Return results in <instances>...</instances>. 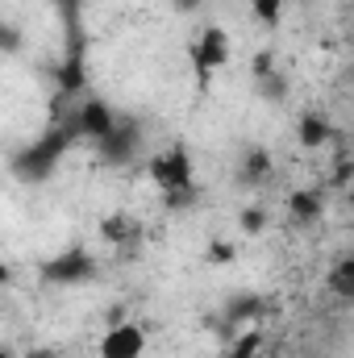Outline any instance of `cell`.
<instances>
[{"mask_svg": "<svg viewBox=\"0 0 354 358\" xmlns=\"http://www.w3.org/2000/svg\"><path fill=\"white\" fill-rule=\"evenodd\" d=\"M71 138H80V134H76V125L55 121L38 142L17 146V150L8 155V171H13V179H21V183H42V179H50V171L59 167V159L67 155Z\"/></svg>", "mask_w": 354, "mask_h": 358, "instance_id": "cell-1", "label": "cell"}, {"mask_svg": "<svg viewBox=\"0 0 354 358\" xmlns=\"http://www.w3.org/2000/svg\"><path fill=\"white\" fill-rule=\"evenodd\" d=\"M96 275H100V263L92 259L84 246H67V250H59L55 259H46L38 267V279L46 287H84Z\"/></svg>", "mask_w": 354, "mask_h": 358, "instance_id": "cell-2", "label": "cell"}, {"mask_svg": "<svg viewBox=\"0 0 354 358\" xmlns=\"http://www.w3.org/2000/svg\"><path fill=\"white\" fill-rule=\"evenodd\" d=\"M146 146V125L138 117H117V125L96 142V155L104 167H129Z\"/></svg>", "mask_w": 354, "mask_h": 358, "instance_id": "cell-3", "label": "cell"}, {"mask_svg": "<svg viewBox=\"0 0 354 358\" xmlns=\"http://www.w3.org/2000/svg\"><path fill=\"white\" fill-rule=\"evenodd\" d=\"M150 179L155 187L167 196V192H183V187H196V167H192V155L183 146H167L150 159Z\"/></svg>", "mask_w": 354, "mask_h": 358, "instance_id": "cell-4", "label": "cell"}, {"mask_svg": "<svg viewBox=\"0 0 354 358\" xmlns=\"http://www.w3.org/2000/svg\"><path fill=\"white\" fill-rule=\"evenodd\" d=\"M229 34L221 29V25H204L192 42H187V59H192V67H196V76H200V84L217 71V67H225L229 63Z\"/></svg>", "mask_w": 354, "mask_h": 358, "instance_id": "cell-5", "label": "cell"}, {"mask_svg": "<svg viewBox=\"0 0 354 358\" xmlns=\"http://www.w3.org/2000/svg\"><path fill=\"white\" fill-rule=\"evenodd\" d=\"M71 125H76V134L80 138H92V142H100L113 125H117V113H113V104L108 100H100V96H88L76 113H71Z\"/></svg>", "mask_w": 354, "mask_h": 358, "instance_id": "cell-6", "label": "cell"}, {"mask_svg": "<svg viewBox=\"0 0 354 358\" xmlns=\"http://www.w3.org/2000/svg\"><path fill=\"white\" fill-rule=\"evenodd\" d=\"M146 350V329L134 321L108 325V334L100 338V358H142Z\"/></svg>", "mask_w": 354, "mask_h": 358, "instance_id": "cell-7", "label": "cell"}, {"mask_svg": "<svg viewBox=\"0 0 354 358\" xmlns=\"http://www.w3.org/2000/svg\"><path fill=\"white\" fill-rule=\"evenodd\" d=\"M321 217H325V200H321V192L300 187V192L288 196V221H292L296 229H313Z\"/></svg>", "mask_w": 354, "mask_h": 358, "instance_id": "cell-8", "label": "cell"}, {"mask_svg": "<svg viewBox=\"0 0 354 358\" xmlns=\"http://www.w3.org/2000/svg\"><path fill=\"white\" fill-rule=\"evenodd\" d=\"M100 238L108 246H121V255H129V246H138V238H142V225L134 213H108L100 221Z\"/></svg>", "mask_w": 354, "mask_h": 358, "instance_id": "cell-9", "label": "cell"}, {"mask_svg": "<svg viewBox=\"0 0 354 358\" xmlns=\"http://www.w3.org/2000/svg\"><path fill=\"white\" fill-rule=\"evenodd\" d=\"M234 179H238V187H263L267 179H271V155H267L263 146H246L238 155Z\"/></svg>", "mask_w": 354, "mask_h": 358, "instance_id": "cell-10", "label": "cell"}, {"mask_svg": "<svg viewBox=\"0 0 354 358\" xmlns=\"http://www.w3.org/2000/svg\"><path fill=\"white\" fill-rule=\"evenodd\" d=\"M296 138H300L304 150H321V146L338 142V129H334V121H325L321 113H300V121H296Z\"/></svg>", "mask_w": 354, "mask_h": 358, "instance_id": "cell-11", "label": "cell"}, {"mask_svg": "<svg viewBox=\"0 0 354 358\" xmlns=\"http://www.w3.org/2000/svg\"><path fill=\"white\" fill-rule=\"evenodd\" d=\"M267 313V300L259 292H234L229 300H225V308H221V321L229 325V329H238L242 321H255V317H263Z\"/></svg>", "mask_w": 354, "mask_h": 358, "instance_id": "cell-12", "label": "cell"}, {"mask_svg": "<svg viewBox=\"0 0 354 358\" xmlns=\"http://www.w3.org/2000/svg\"><path fill=\"white\" fill-rule=\"evenodd\" d=\"M330 292L338 296V300H346V304H354V255L351 259H338L334 267H330Z\"/></svg>", "mask_w": 354, "mask_h": 358, "instance_id": "cell-13", "label": "cell"}, {"mask_svg": "<svg viewBox=\"0 0 354 358\" xmlns=\"http://www.w3.org/2000/svg\"><path fill=\"white\" fill-rule=\"evenodd\" d=\"M255 92H259V100H267V104H283V100H288V80H283L279 71L255 76Z\"/></svg>", "mask_w": 354, "mask_h": 358, "instance_id": "cell-14", "label": "cell"}, {"mask_svg": "<svg viewBox=\"0 0 354 358\" xmlns=\"http://www.w3.org/2000/svg\"><path fill=\"white\" fill-rule=\"evenodd\" d=\"M80 88H84V63H80V55H71L59 67V96H76Z\"/></svg>", "mask_w": 354, "mask_h": 358, "instance_id": "cell-15", "label": "cell"}, {"mask_svg": "<svg viewBox=\"0 0 354 358\" xmlns=\"http://www.w3.org/2000/svg\"><path fill=\"white\" fill-rule=\"evenodd\" d=\"M259 346H263V334H259V329H250V334L234 338V346H229L221 358H259Z\"/></svg>", "mask_w": 354, "mask_h": 358, "instance_id": "cell-16", "label": "cell"}, {"mask_svg": "<svg viewBox=\"0 0 354 358\" xmlns=\"http://www.w3.org/2000/svg\"><path fill=\"white\" fill-rule=\"evenodd\" d=\"M267 221H271V217H267V208H263V204H246V208H242V217H238L242 234H250V238H259V234H263V229H267Z\"/></svg>", "mask_w": 354, "mask_h": 358, "instance_id": "cell-17", "label": "cell"}, {"mask_svg": "<svg viewBox=\"0 0 354 358\" xmlns=\"http://www.w3.org/2000/svg\"><path fill=\"white\" fill-rule=\"evenodd\" d=\"M250 13H255L259 25H279V17H283V0H250Z\"/></svg>", "mask_w": 354, "mask_h": 358, "instance_id": "cell-18", "label": "cell"}, {"mask_svg": "<svg viewBox=\"0 0 354 358\" xmlns=\"http://www.w3.org/2000/svg\"><path fill=\"white\" fill-rule=\"evenodd\" d=\"M204 259H208V263H217V267H225V263H234V259H238V250H234V242L213 238V242H208V250H204Z\"/></svg>", "mask_w": 354, "mask_h": 358, "instance_id": "cell-19", "label": "cell"}, {"mask_svg": "<svg viewBox=\"0 0 354 358\" xmlns=\"http://www.w3.org/2000/svg\"><path fill=\"white\" fill-rule=\"evenodd\" d=\"M196 196H200V187H183V192H167V196H163V208H167V213H179V208L196 204Z\"/></svg>", "mask_w": 354, "mask_h": 358, "instance_id": "cell-20", "label": "cell"}, {"mask_svg": "<svg viewBox=\"0 0 354 358\" xmlns=\"http://www.w3.org/2000/svg\"><path fill=\"white\" fill-rule=\"evenodd\" d=\"M351 179H354V163H342V167H334V176H330V183H334V187H346Z\"/></svg>", "mask_w": 354, "mask_h": 358, "instance_id": "cell-21", "label": "cell"}, {"mask_svg": "<svg viewBox=\"0 0 354 358\" xmlns=\"http://www.w3.org/2000/svg\"><path fill=\"white\" fill-rule=\"evenodd\" d=\"M200 4H204V0H171V8H176L179 17H192V13H200Z\"/></svg>", "mask_w": 354, "mask_h": 358, "instance_id": "cell-22", "label": "cell"}, {"mask_svg": "<svg viewBox=\"0 0 354 358\" xmlns=\"http://www.w3.org/2000/svg\"><path fill=\"white\" fill-rule=\"evenodd\" d=\"M267 71H275V63H271L267 50H259V55H255V76H267Z\"/></svg>", "mask_w": 354, "mask_h": 358, "instance_id": "cell-23", "label": "cell"}, {"mask_svg": "<svg viewBox=\"0 0 354 358\" xmlns=\"http://www.w3.org/2000/svg\"><path fill=\"white\" fill-rule=\"evenodd\" d=\"M17 42H21V38H17V25H4V50H8V55L17 50Z\"/></svg>", "mask_w": 354, "mask_h": 358, "instance_id": "cell-24", "label": "cell"}, {"mask_svg": "<svg viewBox=\"0 0 354 358\" xmlns=\"http://www.w3.org/2000/svg\"><path fill=\"white\" fill-rule=\"evenodd\" d=\"M25 358H63V355H55V350H46V346H38V350H29Z\"/></svg>", "mask_w": 354, "mask_h": 358, "instance_id": "cell-25", "label": "cell"}, {"mask_svg": "<svg viewBox=\"0 0 354 358\" xmlns=\"http://www.w3.org/2000/svg\"><path fill=\"white\" fill-rule=\"evenodd\" d=\"M55 4H63V8H67V4H76V0H55Z\"/></svg>", "mask_w": 354, "mask_h": 358, "instance_id": "cell-26", "label": "cell"}, {"mask_svg": "<svg viewBox=\"0 0 354 358\" xmlns=\"http://www.w3.org/2000/svg\"><path fill=\"white\" fill-rule=\"evenodd\" d=\"M0 358H17V355H13V350H4V355H0Z\"/></svg>", "mask_w": 354, "mask_h": 358, "instance_id": "cell-27", "label": "cell"}]
</instances>
